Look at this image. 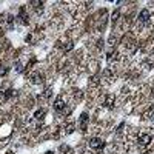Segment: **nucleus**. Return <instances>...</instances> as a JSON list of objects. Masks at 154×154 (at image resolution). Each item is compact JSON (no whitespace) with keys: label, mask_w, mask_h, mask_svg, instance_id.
Wrapping results in <instances>:
<instances>
[{"label":"nucleus","mask_w":154,"mask_h":154,"mask_svg":"<svg viewBox=\"0 0 154 154\" xmlns=\"http://www.w3.org/2000/svg\"><path fill=\"white\" fill-rule=\"evenodd\" d=\"M103 140L102 139H99V137H93L91 140H89V146L93 148V150H100V148H103Z\"/></svg>","instance_id":"1"},{"label":"nucleus","mask_w":154,"mask_h":154,"mask_svg":"<svg viewBox=\"0 0 154 154\" xmlns=\"http://www.w3.org/2000/svg\"><path fill=\"white\" fill-rule=\"evenodd\" d=\"M153 140H154V137L151 136V134H140V136H139V143H140V145H143V146L150 145Z\"/></svg>","instance_id":"2"},{"label":"nucleus","mask_w":154,"mask_h":154,"mask_svg":"<svg viewBox=\"0 0 154 154\" xmlns=\"http://www.w3.org/2000/svg\"><path fill=\"white\" fill-rule=\"evenodd\" d=\"M54 109L57 113H63L65 111V102L62 100V97H57L56 102H54Z\"/></svg>","instance_id":"3"},{"label":"nucleus","mask_w":154,"mask_h":154,"mask_svg":"<svg viewBox=\"0 0 154 154\" xmlns=\"http://www.w3.org/2000/svg\"><path fill=\"white\" fill-rule=\"evenodd\" d=\"M150 19H151V14H150V11H148V9H142V11H140V14H139V20H140L142 23H148V22H150Z\"/></svg>","instance_id":"4"},{"label":"nucleus","mask_w":154,"mask_h":154,"mask_svg":"<svg viewBox=\"0 0 154 154\" xmlns=\"http://www.w3.org/2000/svg\"><path fill=\"white\" fill-rule=\"evenodd\" d=\"M29 80H31V83L39 85V83H42V82H43V74H40V72H33V74H31V77H29Z\"/></svg>","instance_id":"5"},{"label":"nucleus","mask_w":154,"mask_h":154,"mask_svg":"<svg viewBox=\"0 0 154 154\" xmlns=\"http://www.w3.org/2000/svg\"><path fill=\"white\" fill-rule=\"evenodd\" d=\"M25 13H26V8H25V6H22V8H20V11H19V17L17 19H20V22H22L23 25H28V16H26Z\"/></svg>","instance_id":"6"},{"label":"nucleus","mask_w":154,"mask_h":154,"mask_svg":"<svg viewBox=\"0 0 154 154\" xmlns=\"http://www.w3.org/2000/svg\"><path fill=\"white\" fill-rule=\"evenodd\" d=\"M88 120H89L88 114L83 113V114L80 116V130H82V131H86V128H88Z\"/></svg>","instance_id":"7"},{"label":"nucleus","mask_w":154,"mask_h":154,"mask_svg":"<svg viewBox=\"0 0 154 154\" xmlns=\"http://www.w3.org/2000/svg\"><path fill=\"white\" fill-rule=\"evenodd\" d=\"M46 114V111L45 109H40V111H35V114H34V117L35 119H43V116Z\"/></svg>","instance_id":"8"},{"label":"nucleus","mask_w":154,"mask_h":154,"mask_svg":"<svg viewBox=\"0 0 154 154\" xmlns=\"http://www.w3.org/2000/svg\"><path fill=\"white\" fill-rule=\"evenodd\" d=\"M111 105H113V97H111V96H108V97H106V100L103 102V106H106V108H108V106H111Z\"/></svg>","instance_id":"9"},{"label":"nucleus","mask_w":154,"mask_h":154,"mask_svg":"<svg viewBox=\"0 0 154 154\" xmlns=\"http://www.w3.org/2000/svg\"><path fill=\"white\" fill-rule=\"evenodd\" d=\"M6 22H8V26H9V29H13V23H14V17H13V16H8Z\"/></svg>","instance_id":"10"},{"label":"nucleus","mask_w":154,"mask_h":154,"mask_svg":"<svg viewBox=\"0 0 154 154\" xmlns=\"http://www.w3.org/2000/svg\"><path fill=\"white\" fill-rule=\"evenodd\" d=\"M16 66H17V72H20V71H23V68H22V63H20V62H17V63H16Z\"/></svg>","instance_id":"11"},{"label":"nucleus","mask_w":154,"mask_h":154,"mask_svg":"<svg viewBox=\"0 0 154 154\" xmlns=\"http://www.w3.org/2000/svg\"><path fill=\"white\" fill-rule=\"evenodd\" d=\"M69 148L68 146H66V145H62V146H60V151H68Z\"/></svg>","instance_id":"12"},{"label":"nucleus","mask_w":154,"mask_h":154,"mask_svg":"<svg viewBox=\"0 0 154 154\" xmlns=\"http://www.w3.org/2000/svg\"><path fill=\"white\" fill-rule=\"evenodd\" d=\"M69 133H72V126H71V125H69L68 130H66V134H69Z\"/></svg>","instance_id":"13"},{"label":"nucleus","mask_w":154,"mask_h":154,"mask_svg":"<svg viewBox=\"0 0 154 154\" xmlns=\"http://www.w3.org/2000/svg\"><path fill=\"white\" fill-rule=\"evenodd\" d=\"M45 154H52V153H51V151H48V153H45Z\"/></svg>","instance_id":"14"},{"label":"nucleus","mask_w":154,"mask_h":154,"mask_svg":"<svg viewBox=\"0 0 154 154\" xmlns=\"http://www.w3.org/2000/svg\"><path fill=\"white\" fill-rule=\"evenodd\" d=\"M151 119H153V120H154V116H153V117H151Z\"/></svg>","instance_id":"15"},{"label":"nucleus","mask_w":154,"mask_h":154,"mask_svg":"<svg viewBox=\"0 0 154 154\" xmlns=\"http://www.w3.org/2000/svg\"><path fill=\"white\" fill-rule=\"evenodd\" d=\"M145 154H150V153H145Z\"/></svg>","instance_id":"16"}]
</instances>
